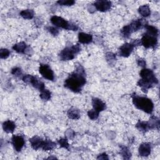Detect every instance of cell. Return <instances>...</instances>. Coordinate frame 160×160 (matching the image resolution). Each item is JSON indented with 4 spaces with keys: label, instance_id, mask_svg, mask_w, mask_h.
<instances>
[{
    "label": "cell",
    "instance_id": "obj_26",
    "mask_svg": "<svg viewBox=\"0 0 160 160\" xmlns=\"http://www.w3.org/2000/svg\"><path fill=\"white\" fill-rule=\"evenodd\" d=\"M145 28H146V29L147 30L146 33H148L149 34H151L152 35H154V36H158V30L156 27L151 26V25H146L145 26Z\"/></svg>",
    "mask_w": 160,
    "mask_h": 160
},
{
    "label": "cell",
    "instance_id": "obj_20",
    "mask_svg": "<svg viewBox=\"0 0 160 160\" xmlns=\"http://www.w3.org/2000/svg\"><path fill=\"white\" fill-rule=\"evenodd\" d=\"M136 127L137 128V129L142 131V132H146L148 130H150V126L148 125V122H139L136 125Z\"/></svg>",
    "mask_w": 160,
    "mask_h": 160
},
{
    "label": "cell",
    "instance_id": "obj_2",
    "mask_svg": "<svg viewBox=\"0 0 160 160\" xmlns=\"http://www.w3.org/2000/svg\"><path fill=\"white\" fill-rule=\"evenodd\" d=\"M139 74L142 79L139 80L138 85L142 88L143 92H147L148 89L152 88L154 85L158 83V80L151 70L144 68Z\"/></svg>",
    "mask_w": 160,
    "mask_h": 160
},
{
    "label": "cell",
    "instance_id": "obj_35",
    "mask_svg": "<svg viewBox=\"0 0 160 160\" xmlns=\"http://www.w3.org/2000/svg\"><path fill=\"white\" fill-rule=\"evenodd\" d=\"M138 65L139 66L144 68V67L146 66V62H145V61L144 59H139L138 60Z\"/></svg>",
    "mask_w": 160,
    "mask_h": 160
},
{
    "label": "cell",
    "instance_id": "obj_32",
    "mask_svg": "<svg viewBox=\"0 0 160 160\" xmlns=\"http://www.w3.org/2000/svg\"><path fill=\"white\" fill-rule=\"evenodd\" d=\"M11 73L16 76V77H19L21 76L22 75V70L19 68H13L11 71Z\"/></svg>",
    "mask_w": 160,
    "mask_h": 160
},
{
    "label": "cell",
    "instance_id": "obj_18",
    "mask_svg": "<svg viewBox=\"0 0 160 160\" xmlns=\"http://www.w3.org/2000/svg\"><path fill=\"white\" fill-rule=\"evenodd\" d=\"M138 12L143 17H148L151 14V10L148 5L141 6L138 9Z\"/></svg>",
    "mask_w": 160,
    "mask_h": 160
},
{
    "label": "cell",
    "instance_id": "obj_10",
    "mask_svg": "<svg viewBox=\"0 0 160 160\" xmlns=\"http://www.w3.org/2000/svg\"><path fill=\"white\" fill-rule=\"evenodd\" d=\"M134 46L132 43H125L119 48V55L123 57H128L133 51Z\"/></svg>",
    "mask_w": 160,
    "mask_h": 160
},
{
    "label": "cell",
    "instance_id": "obj_28",
    "mask_svg": "<svg viewBox=\"0 0 160 160\" xmlns=\"http://www.w3.org/2000/svg\"><path fill=\"white\" fill-rule=\"evenodd\" d=\"M58 143H59V145H60V146H61V147L66 148V149H68V150L69 149L70 145L68 144L67 139H66V138L60 139L58 141Z\"/></svg>",
    "mask_w": 160,
    "mask_h": 160
},
{
    "label": "cell",
    "instance_id": "obj_31",
    "mask_svg": "<svg viewBox=\"0 0 160 160\" xmlns=\"http://www.w3.org/2000/svg\"><path fill=\"white\" fill-rule=\"evenodd\" d=\"M10 54V52L7 49H2L0 50V58L2 59H6Z\"/></svg>",
    "mask_w": 160,
    "mask_h": 160
},
{
    "label": "cell",
    "instance_id": "obj_11",
    "mask_svg": "<svg viewBox=\"0 0 160 160\" xmlns=\"http://www.w3.org/2000/svg\"><path fill=\"white\" fill-rule=\"evenodd\" d=\"M95 8L102 12H105L110 10L111 3L108 1H97L94 4Z\"/></svg>",
    "mask_w": 160,
    "mask_h": 160
},
{
    "label": "cell",
    "instance_id": "obj_7",
    "mask_svg": "<svg viewBox=\"0 0 160 160\" xmlns=\"http://www.w3.org/2000/svg\"><path fill=\"white\" fill-rule=\"evenodd\" d=\"M141 43L146 48H150L155 47L158 44L157 36L146 33L142 37Z\"/></svg>",
    "mask_w": 160,
    "mask_h": 160
},
{
    "label": "cell",
    "instance_id": "obj_34",
    "mask_svg": "<svg viewBox=\"0 0 160 160\" xmlns=\"http://www.w3.org/2000/svg\"><path fill=\"white\" fill-rule=\"evenodd\" d=\"M47 30L53 36H57L59 34V31L57 28L53 27V26H49L47 28Z\"/></svg>",
    "mask_w": 160,
    "mask_h": 160
},
{
    "label": "cell",
    "instance_id": "obj_36",
    "mask_svg": "<svg viewBox=\"0 0 160 160\" xmlns=\"http://www.w3.org/2000/svg\"><path fill=\"white\" fill-rule=\"evenodd\" d=\"M97 159H108V157L106 153H103V154H99L98 156Z\"/></svg>",
    "mask_w": 160,
    "mask_h": 160
},
{
    "label": "cell",
    "instance_id": "obj_12",
    "mask_svg": "<svg viewBox=\"0 0 160 160\" xmlns=\"http://www.w3.org/2000/svg\"><path fill=\"white\" fill-rule=\"evenodd\" d=\"M92 105L93 110L99 113L105 110L106 108L105 103L99 98H93L92 100Z\"/></svg>",
    "mask_w": 160,
    "mask_h": 160
},
{
    "label": "cell",
    "instance_id": "obj_21",
    "mask_svg": "<svg viewBox=\"0 0 160 160\" xmlns=\"http://www.w3.org/2000/svg\"><path fill=\"white\" fill-rule=\"evenodd\" d=\"M148 125L150 126V129H154V128H159V120L158 118L155 116H152L150 119V121L148 122Z\"/></svg>",
    "mask_w": 160,
    "mask_h": 160
},
{
    "label": "cell",
    "instance_id": "obj_22",
    "mask_svg": "<svg viewBox=\"0 0 160 160\" xmlns=\"http://www.w3.org/2000/svg\"><path fill=\"white\" fill-rule=\"evenodd\" d=\"M20 15H21V16H22L24 19H31L34 17V11L32 10H25L21 11Z\"/></svg>",
    "mask_w": 160,
    "mask_h": 160
},
{
    "label": "cell",
    "instance_id": "obj_25",
    "mask_svg": "<svg viewBox=\"0 0 160 160\" xmlns=\"http://www.w3.org/2000/svg\"><path fill=\"white\" fill-rule=\"evenodd\" d=\"M51 97V92L46 90L45 89L42 91H41V94H40V98H41L44 101H48V100L50 99Z\"/></svg>",
    "mask_w": 160,
    "mask_h": 160
},
{
    "label": "cell",
    "instance_id": "obj_13",
    "mask_svg": "<svg viewBox=\"0 0 160 160\" xmlns=\"http://www.w3.org/2000/svg\"><path fill=\"white\" fill-rule=\"evenodd\" d=\"M30 142L31 143V147L34 150H37L39 148H42L45 141L42 138L38 136H34L30 139Z\"/></svg>",
    "mask_w": 160,
    "mask_h": 160
},
{
    "label": "cell",
    "instance_id": "obj_15",
    "mask_svg": "<svg viewBox=\"0 0 160 160\" xmlns=\"http://www.w3.org/2000/svg\"><path fill=\"white\" fill-rule=\"evenodd\" d=\"M79 42L83 44H89L93 41V36L91 34L85 33H80L78 35Z\"/></svg>",
    "mask_w": 160,
    "mask_h": 160
},
{
    "label": "cell",
    "instance_id": "obj_17",
    "mask_svg": "<svg viewBox=\"0 0 160 160\" xmlns=\"http://www.w3.org/2000/svg\"><path fill=\"white\" fill-rule=\"evenodd\" d=\"M26 48L27 45L25 42H19L17 44H15L13 47V49L19 53H25Z\"/></svg>",
    "mask_w": 160,
    "mask_h": 160
},
{
    "label": "cell",
    "instance_id": "obj_4",
    "mask_svg": "<svg viewBox=\"0 0 160 160\" xmlns=\"http://www.w3.org/2000/svg\"><path fill=\"white\" fill-rule=\"evenodd\" d=\"M146 22L143 19H137L133 21L130 25H126L123 27L122 30V34L123 37L128 38L130 36L134 31H138L140 28H142L143 26H146L145 25Z\"/></svg>",
    "mask_w": 160,
    "mask_h": 160
},
{
    "label": "cell",
    "instance_id": "obj_5",
    "mask_svg": "<svg viewBox=\"0 0 160 160\" xmlns=\"http://www.w3.org/2000/svg\"><path fill=\"white\" fill-rule=\"evenodd\" d=\"M81 51V47L79 45H75L71 47L65 48L59 54V58L62 61H69L74 58V56Z\"/></svg>",
    "mask_w": 160,
    "mask_h": 160
},
{
    "label": "cell",
    "instance_id": "obj_29",
    "mask_svg": "<svg viewBox=\"0 0 160 160\" xmlns=\"http://www.w3.org/2000/svg\"><path fill=\"white\" fill-rule=\"evenodd\" d=\"M99 113L96 112L94 110H91L88 112V115L89 118L92 120L96 119L99 116Z\"/></svg>",
    "mask_w": 160,
    "mask_h": 160
},
{
    "label": "cell",
    "instance_id": "obj_27",
    "mask_svg": "<svg viewBox=\"0 0 160 160\" xmlns=\"http://www.w3.org/2000/svg\"><path fill=\"white\" fill-rule=\"evenodd\" d=\"M57 3L61 6H71L75 3V2L73 0H61L57 2Z\"/></svg>",
    "mask_w": 160,
    "mask_h": 160
},
{
    "label": "cell",
    "instance_id": "obj_8",
    "mask_svg": "<svg viewBox=\"0 0 160 160\" xmlns=\"http://www.w3.org/2000/svg\"><path fill=\"white\" fill-rule=\"evenodd\" d=\"M39 71L40 74L42 75L45 79L50 80V81H53L54 79V73L50 67L47 65H41L39 66Z\"/></svg>",
    "mask_w": 160,
    "mask_h": 160
},
{
    "label": "cell",
    "instance_id": "obj_24",
    "mask_svg": "<svg viewBox=\"0 0 160 160\" xmlns=\"http://www.w3.org/2000/svg\"><path fill=\"white\" fill-rule=\"evenodd\" d=\"M121 154L123 158L126 159H129L131 156V153L130 152L128 148L124 146H121Z\"/></svg>",
    "mask_w": 160,
    "mask_h": 160
},
{
    "label": "cell",
    "instance_id": "obj_6",
    "mask_svg": "<svg viewBox=\"0 0 160 160\" xmlns=\"http://www.w3.org/2000/svg\"><path fill=\"white\" fill-rule=\"evenodd\" d=\"M51 22L53 25H55L56 26L62 28L65 30L72 31H77L78 30V26L72 23H70L66 20H65L62 17L53 16L51 18Z\"/></svg>",
    "mask_w": 160,
    "mask_h": 160
},
{
    "label": "cell",
    "instance_id": "obj_19",
    "mask_svg": "<svg viewBox=\"0 0 160 160\" xmlns=\"http://www.w3.org/2000/svg\"><path fill=\"white\" fill-rule=\"evenodd\" d=\"M69 118L72 119H78L80 117V113L78 110L76 108H71L68 111L67 113Z\"/></svg>",
    "mask_w": 160,
    "mask_h": 160
},
{
    "label": "cell",
    "instance_id": "obj_1",
    "mask_svg": "<svg viewBox=\"0 0 160 160\" xmlns=\"http://www.w3.org/2000/svg\"><path fill=\"white\" fill-rule=\"evenodd\" d=\"M86 83L85 70L81 65H79L76 68L75 71L65 80V86L74 93H79Z\"/></svg>",
    "mask_w": 160,
    "mask_h": 160
},
{
    "label": "cell",
    "instance_id": "obj_30",
    "mask_svg": "<svg viewBox=\"0 0 160 160\" xmlns=\"http://www.w3.org/2000/svg\"><path fill=\"white\" fill-rule=\"evenodd\" d=\"M106 58L107 61L110 64H112L116 60V56L112 53H108L106 54Z\"/></svg>",
    "mask_w": 160,
    "mask_h": 160
},
{
    "label": "cell",
    "instance_id": "obj_16",
    "mask_svg": "<svg viewBox=\"0 0 160 160\" xmlns=\"http://www.w3.org/2000/svg\"><path fill=\"white\" fill-rule=\"evenodd\" d=\"M3 128L5 132L8 133H12L14 132L16 128V125L13 122L10 121V120H8V121H6L3 123Z\"/></svg>",
    "mask_w": 160,
    "mask_h": 160
},
{
    "label": "cell",
    "instance_id": "obj_3",
    "mask_svg": "<svg viewBox=\"0 0 160 160\" xmlns=\"http://www.w3.org/2000/svg\"><path fill=\"white\" fill-rule=\"evenodd\" d=\"M133 103L138 109L146 113L151 114L153 111V103L151 100L148 98L134 95L133 96Z\"/></svg>",
    "mask_w": 160,
    "mask_h": 160
},
{
    "label": "cell",
    "instance_id": "obj_9",
    "mask_svg": "<svg viewBox=\"0 0 160 160\" xmlns=\"http://www.w3.org/2000/svg\"><path fill=\"white\" fill-rule=\"evenodd\" d=\"M12 144L15 149V150L18 152L20 151L25 145V139L22 136L14 135L12 137Z\"/></svg>",
    "mask_w": 160,
    "mask_h": 160
},
{
    "label": "cell",
    "instance_id": "obj_23",
    "mask_svg": "<svg viewBox=\"0 0 160 160\" xmlns=\"http://www.w3.org/2000/svg\"><path fill=\"white\" fill-rule=\"evenodd\" d=\"M56 147V143L54 142H53L50 140H45L43 146L42 147V149L44 151H50L52 150Z\"/></svg>",
    "mask_w": 160,
    "mask_h": 160
},
{
    "label": "cell",
    "instance_id": "obj_33",
    "mask_svg": "<svg viewBox=\"0 0 160 160\" xmlns=\"http://www.w3.org/2000/svg\"><path fill=\"white\" fill-rule=\"evenodd\" d=\"M33 76L32 75H30V74H26V75H24L23 76V81L27 83V84H31V80L33 79Z\"/></svg>",
    "mask_w": 160,
    "mask_h": 160
},
{
    "label": "cell",
    "instance_id": "obj_14",
    "mask_svg": "<svg viewBox=\"0 0 160 160\" xmlns=\"http://www.w3.org/2000/svg\"><path fill=\"white\" fill-rule=\"evenodd\" d=\"M151 147L150 143H142L139 147V154L141 156H148L151 153Z\"/></svg>",
    "mask_w": 160,
    "mask_h": 160
}]
</instances>
